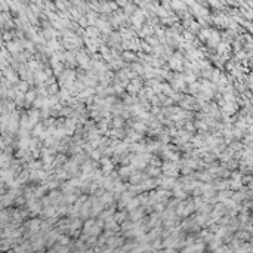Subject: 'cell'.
<instances>
[{
  "instance_id": "1",
  "label": "cell",
  "mask_w": 253,
  "mask_h": 253,
  "mask_svg": "<svg viewBox=\"0 0 253 253\" xmlns=\"http://www.w3.org/2000/svg\"><path fill=\"white\" fill-rule=\"evenodd\" d=\"M24 98L27 99V102H34V99H36V92H33V90L27 92Z\"/></svg>"
},
{
  "instance_id": "3",
  "label": "cell",
  "mask_w": 253,
  "mask_h": 253,
  "mask_svg": "<svg viewBox=\"0 0 253 253\" xmlns=\"http://www.w3.org/2000/svg\"><path fill=\"white\" fill-rule=\"evenodd\" d=\"M0 79H2V71H0Z\"/></svg>"
},
{
  "instance_id": "2",
  "label": "cell",
  "mask_w": 253,
  "mask_h": 253,
  "mask_svg": "<svg viewBox=\"0 0 253 253\" xmlns=\"http://www.w3.org/2000/svg\"><path fill=\"white\" fill-rule=\"evenodd\" d=\"M28 89V84H27V82H21L19 84H18V90L19 92H25Z\"/></svg>"
}]
</instances>
